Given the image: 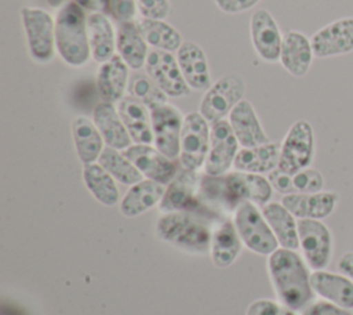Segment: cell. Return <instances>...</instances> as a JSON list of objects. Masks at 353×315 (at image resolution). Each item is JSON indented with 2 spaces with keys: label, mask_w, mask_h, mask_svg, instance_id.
Segmentation results:
<instances>
[{
  "label": "cell",
  "mask_w": 353,
  "mask_h": 315,
  "mask_svg": "<svg viewBox=\"0 0 353 315\" xmlns=\"http://www.w3.org/2000/svg\"><path fill=\"white\" fill-rule=\"evenodd\" d=\"M273 187L261 174L233 171L223 175L201 177L200 196L225 209H237L243 202L265 206L272 198Z\"/></svg>",
  "instance_id": "obj_1"
},
{
  "label": "cell",
  "mask_w": 353,
  "mask_h": 315,
  "mask_svg": "<svg viewBox=\"0 0 353 315\" xmlns=\"http://www.w3.org/2000/svg\"><path fill=\"white\" fill-rule=\"evenodd\" d=\"M279 300L292 311H303L313 300L310 275L301 256L291 249H277L268 261Z\"/></svg>",
  "instance_id": "obj_2"
},
{
  "label": "cell",
  "mask_w": 353,
  "mask_h": 315,
  "mask_svg": "<svg viewBox=\"0 0 353 315\" xmlns=\"http://www.w3.org/2000/svg\"><path fill=\"white\" fill-rule=\"evenodd\" d=\"M55 46L62 61L73 68L84 66L91 58L85 11L72 0L57 14Z\"/></svg>",
  "instance_id": "obj_3"
},
{
  "label": "cell",
  "mask_w": 353,
  "mask_h": 315,
  "mask_svg": "<svg viewBox=\"0 0 353 315\" xmlns=\"http://www.w3.org/2000/svg\"><path fill=\"white\" fill-rule=\"evenodd\" d=\"M156 235L175 247L204 254L210 250L212 229L208 218L196 211L164 213L156 224Z\"/></svg>",
  "instance_id": "obj_4"
},
{
  "label": "cell",
  "mask_w": 353,
  "mask_h": 315,
  "mask_svg": "<svg viewBox=\"0 0 353 315\" xmlns=\"http://www.w3.org/2000/svg\"><path fill=\"white\" fill-rule=\"evenodd\" d=\"M21 18L32 59L43 65L51 62L57 48L55 21L51 14L43 8L23 7Z\"/></svg>",
  "instance_id": "obj_5"
},
{
  "label": "cell",
  "mask_w": 353,
  "mask_h": 315,
  "mask_svg": "<svg viewBox=\"0 0 353 315\" xmlns=\"http://www.w3.org/2000/svg\"><path fill=\"white\" fill-rule=\"evenodd\" d=\"M234 227L243 243L258 254H272L279 242L255 203L243 202L234 211Z\"/></svg>",
  "instance_id": "obj_6"
},
{
  "label": "cell",
  "mask_w": 353,
  "mask_h": 315,
  "mask_svg": "<svg viewBox=\"0 0 353 315\" xmlns=\"http://www.w3.org/2000/svg\"><path fill=\"white\" fill-rule=\"evenodd\" d=\"M245 83L237 73H228L218 79L203 95L200 113L208 123H216L229 116L232 109L244 99Z\"/></svg>",
  "instance_id": "obj_7"
},
{
  "label": "cell",
  "mask_w": 353,
  "mask_h": 315,
  "mask_svg": "<svg viewBox=\"0 0 353 315\" xmlns=\"http://www.w3.org/2000/svg\"><path fill=\"white\" fill-rule=\"evenodd\" d=\"M211 128L200 112H190L183 119L181 133L179 163L182 167L197 171L204 167L210 149Z\"/></svg>",
  "instance_id": "obj_8"
},
{
  "label": "cell",
  "mask_w": 353,
  "mask_h": 315,
  "mask_svg": "<svg viewBox=\"0 0 353 315\" xmlns=\"http://www.w3.org/2000/svg\"><path fill=\"white\" fill-rule=\"evenodd\" d=\"M314 155V135L309 122H295L283 144L280 151V160L277 169L285 174H295L306 167L313 160Z\"/></svg>",
  "instance_id": "obj_9"
},
{
  "label": "cell",
  "mask_w": 353,
  "mask_h": 315,
  "mask_svg": "<svg viewBox=\"0 0 353 315\" xmlns=\"http://www.w3.org/2000/svg\"><path fill=\"white\" fill-rule=\"evenodd\" d=\"M154 146L170 159L179 158L181 133L185 116L181 111L165 102L150 109Z\"/></svg>",
  "instance_id": "obj_10"
},
{
  "label": "cell",
  "mask_w": 353,
  "mask_h": 315,
  "mask_svg": "<svg viewBox=\"0 0 353 315\" xmlns=\"http://www.w3.org/2000/svg\"><path fill=\"white\" fill-rule=\"evenodd\" d=\"M145 69L168 97L179 98L190 93V87L188 86L178 59L172 52L153 48L149 51Z\"/></svg>",
  "instance_id": "obj_11"
},
{
  "label": "cell",
  "mask_w": 353,
  "mask_h": 315,
  "mask_svg": "<svg viewBox=\"0 0 353 315\" xmlns=\"http://www.w3.org/2000/svg\"><path fill=\"white\" fill-rule=\"evenodd\" d=\"M239 141L232 130L229 120H219L211 126L210 149L204 163V171L208 175H223L234 163L239 149Z\"/></svg>",
  "instance_id": "obj_12"
},
{
  "label": "cell",
  "mask_w": 353,
  "mask_h": 315,
  "mask_svg": "<svg viewBox=\"0 0 353 315\" xmlns=\"http://www.w3.org/2000/svg\"><path fill=\"white\" fill-rule=\"evenodd\" d=\"M200 181L197 171L179 169L172 181L167 185L159 203L163 213L196 211L200 206Z\"/></svg>",
  "instance_id": "obj_13"
},
{
  "label": "cell",
  "mask_w": 353,
  "mask_h": 315,
  "mask_svg": "<svg viewBox=\"0 0 353 315\" xmlns=\"http://www.w3.org/2000/svg\"><path fill=\"white\" fill-rule=\"evenodd\" d=\"M148 180L168 185L178 173V164L150 144H132L123 152Z\"/></svg>",
  "instance_id": "obj_14"
},
{
  "label": "cell",
  "mask_w": 353,
  "mask_h": 315,
  "mask_svg": "<svg viewBox=\"0 0 353 315\" xmlns=\"http://www.w3.org/2000/svg\"><path fill=\"white\" fill-rule=\"evenodd\" d=\"M314 57L330 58L353 51V17L339 18L320 28L310 37Z\"/></svg>",
  "instance_id": "obj_15"
},
{
  "label": "cell",
  "mask_w": 353,
  "mask_h": 315,
  "mask_svg": "<svg viewBox=\"0 0 353 315\" xmlns=\"http://www.w3.org/2000/svg\"><path fill=\"white\" fill-rule=\"evenodd\" d=\"M299 246L307 264L317 271L327 267L331 257V233L328 228L313 218H301L298 221Z\"/></svg>",
  "instance_id": "obj_16"
},
{
  "label": "cell",
  "mask_w": 353,
  "mask_h": 315,
  "mask_svg": "<svg viewBox=\"0 0 353 315\" xmlns=\"http://www.w3.org/2000/svg\"><path fill=\"white\" fill-rule=\"evenodd\" d=\"M251 43L256 54L266 62L280 61L283 36L281 30L268 10H256L250 21Z\"/></svg>",
  "instance_id": "obj_17"
},
{
  "label": "cell",
  "mask_w": 353,
  "mask_h": 315,
  "mask_svg": "<svg viewBox=\"0 0 353 315\" xmlns=\"http://www.w3.org/2000/svg\"><path fill=\"white\" fill-rule=\"evenodd\" d=\"M181 72L193 90H208L211 87V72L204 50L194 41H183L176 51Z\"/></svg>",
  "instance_id": "obj_18"
},
{
  "label": "cell",
  "mask_w": 353,
  "mask_h": 315,
  "mask_svg": "<svg viewBox=\"0 0 353 315\" xmlns=\"http://www.w3.org/2000/svg\"><path fill=\"white\" fill-rule=\"evenodd\" d=\"M232 130L243 148H252L270 142L266 135L252 104L241 99L229 113Z\"/></svg>",
  "instance_id": "obj_19"
},
{
  "label": "cell",
  "mask_w": 353,
  "mask_h": 315,
  "mask_svg": "<svg viewBox=\"0 0 353 315\" xmlns=\"http://www.w3.org/2000/svg\"><path fill=\"white\" fill-rule=\"evenodd\" d=\"M314 52L307 36L298 30H290L283 36L280 62L281 66L295 77L305 76L312 65Z\"/></svg>",
  "instance_id": "obj_20"
},
{
  "label": "cell",
  "mask_w": 353,
  "mask_h": 315,
  "mask_svg": "<svg viewBox=\"0 0 353 315\" xmlns=\"http://www.w3.org/2000/svg\"><path fill=\"white\" fill-rule=\"evenodd\" d=\"M128 82L130 68L119 54L101 64L97 70V88L105 102H119L124 97Z\"/></svg>",
  "instance_id": "obj_21"
},
{
  "label": "cell",
  "mask_w": 353,
  "mask_h": 315,
  "mask_svg": "<svg viewBox=\"0 0 353 315\" xmlns=\"http://www.w3.org/2000/svg\"><path fill=\"white\" fill-rule=\"evenodd\" d=\"M92 120L98 127L106 146L120 151L132 145V138L114 104L105 101L99 102L92 111Z\"/></svg>",
  "instance_id": "obj_22"
},
{
  "label": "cell",
  "mask_w": 353,
  "mask_h": 315,
  "mask_svg": "<svg viewBox=\"0 0 353 315\" xmlns=\"http://www.w3.org/2000/svg\"><path fill=\"white\" fill-rule=\"evenodd\" d=\"M338 202V195L334 192H313V193H287L281 203L295 217L320 220L330 216Z\"/></svg>",
  "instance_id": "obj_23"
},
{
  "label": "cell",
  "mask_w": 353,
  "mask_h": 315,
  "mask_svg": "<svg viewBox=\"0 0 353 315\" xmlns=\"http://www.w3.org/2000/svg\"><path fill=\"white\" fill-rule=\"evenodd\" d=\"M117 111L135 144H152L153 128L150 109L131 95H124L117 102Z\"/></svg>",
  "instance_id": "obj_24"
},
{
  "label": "cell",
  "mask_w": 353,
  "mask_h": 315,
  "mask_svg": "<svg viewBox=\"0 0 353 315\" xmlns=\"http://www.w3.org/2000/svg\"><path fill=\"white\" fill-rule=\"evenodd\" d=\"M138 23L123 22L116 30V51L130 69L139 70L145 66L149 50Z\"/></svg>",
  "instance_id": "obj_25"
},
{
  "label": "cell",
  "mask_w": 353,
  "mask_h": 315,
  "mask_svg": "<svg viewBox=\"0 0 353 315\" xmlns=\"http://www.w3.org/2000/svg\"><path fill=\"white\" fill-rule=\"evenodd\" d=\"M87 25L92 59L98 64L109 61L116 55V30L112 22L106 14L94 12L87 17Z\"/></svg>",
  "instance_id": "obj_26"
},
{
  "label": "cell",
  "mask_w": 353,
  "mask_h": 315,
  "mask_svg": "<svg viewBox=\"0 0 353 315\" xmlns=\"http://www.w3.org/2000/svg\"><path fill=\"white\" fill-rule=\"evenodd\" d=\"M281 145L277 142H268L252 148H241L237 152L233 167L237 171L263 174L277 169L280 160Z\"/></svg>",
  "instance_id": "obj_27"
},
{
  "label": "cell",
  "mask_w": 353,
  "mask_h": 315,
  "mask_svg": "<svg viewBox=\"0 0 353 315\" xmlns=\"http://www.w3.org/2000/svg\"><path fill=\"white\" fill-rule=\"evenodd\" d=\"M72 135L79 159L84 164L95 163L105 148V141L94 120L87 116H76L72 122Z\"/></svg>",
  "instance_id": "obj_28"
},
{
  "label": "cell",
  "mask_w": 353,
  "mask_h": 315,
  "mask_svg": "<svg viewBox=\"0 0 353 315\" xmlns=\"http://www.w3.org/2000/svg\"><path fill=\"white\" fill-rule=\"evenodd\" d=\"M164 185L153 180H142L127 191L120 203V211L125 217H137L157 203L164 195Z\"/></svg>",
  "instance_id": "obj_29"
},
{
  "label": "cell",
  "mask_w": 353,
  "mask_h": 315,
  "mask_svg": "<svg viewBox=\"0 0 353 315\" xmlns=\"http://www.w3.org/2000/svg\"><path fill=\"white\" fill-rule=\"evenodd\" d=\"M262 214L272 228L277 242L284 249L295 250L299 246L298 222H295L294 214L284 207L283 203L269 202L262 207Z\"/></svg>",
  "instance_id": "obj_30"
},
{
  "label": "cell",
  "mask_w": 353,
  "mask_h": 315,
  "mask_svg": "<svg viewBox=\"0 0 353 315\" xmlns=\"http://www.w3.org/2000/svg\"><path fill=\"white\" fill-rule=\"evenodd\" d=\"M313 290L325 300L343 308H353V282L347 278L325 271H316L310 275Z\"/></svg>",
  "instance_id": "obj_31"
},
{
  "label": "cell",
  "mask_w": 353,
  "mask_h": 315,
  "mask_svg": "<svg viewBox=\"0 0 353 315\" xmlns=\"http://www.w3.org/2000/svg\"><path fill=\"white\" fill-rule=\"evenodd\" d=\"M241 249V238L232 221H223L211 238V258L219 268H226L234 262Z\"/></svg>",
  "instance_id": "obj_32"
},
{
  "label": "cell",
  "mask_w": 353,
  "mask_h": 315,
  "mask_svg": "<svg viewBox=\"0 0 353 315\" xmlns=\"http://www.w3.org/2000/svg\"><path fill=\"white\" fill-rule=\"evenodd\" d=\"M83 181L92 196L102 204L114 206L119 202L120 193L116 180L99 163L84 164Z\"/></svg>",
  "instance_id": "obj_33"
},
{
  "label": "cell",
  "mask_w": 353,
  "mask_h": 315,
  "mask_svg": "<svg viewBox=\"0 0 353 315\" xmlns=\"http://www.w3.org/2000/svg\"><path fill=\"white\" fill-rule=\"evenodd\" d=\"M138 28L149 46L156 50L164 51H178L183 40L181 33L164 19L143 18L138 22Z\"/></svg>",
  "instance_id": "obj_34"
},
{
  "label": "cell",
  "mask_w": 353,
  "mask_h": 315,
  "mask_svg": "<svg viewBox=\"0 0 353 315\" xmlns=\"http://www.w3.org/2000/svg\"><path fill=\"white\" fill-rule=\"evenodd\" d=\"M98 163L119 182L124 185H134L143 180L142 173L134 166V163L119 149L105 146Z\"/></svg>",
  "instance_id": "obj_35"
},
{
  "label": "cell",
  "mask_w": 353,
  "mask_h": 315,
  "mask_svg": "<svg viewBox=\"0 0 353 315\" xmlns=\"http://www.w3.org/2000/svg\"><path fill=\"white\" fill-rule=\"evenodd\" d=\"M128 95L134 97L135 99L145 104L149 109L165 104L167 102V94L154 83V80L146 73H135L130 76L128 87H127Z\"/></svg>",
  "instance_id": "obj_36"
},
{
  "label": "cell",
  "mask_w": 353,
  "mask_h": 315,
  "mask_svg": "<svg viewBox=\"0 0 353 315\" xmlns=\"http://www.w3.org/2000/svg\"><path fill=\"white\" fill-rule=\"evenodd\" d=\"M294 193H313L320 192L324 185L321 173L316 169H303L291 175Z\"/></svg>",
  "instance_id": "obj_37"
},
{
  "label": "cell",
  "mask_w": 353,
  "mask_h": 315,
  "mask_svg": "<svg viewBox=\"0 0 353 315\" xmlns=\"http://www.w3.org/2000/svg\"><path fill=\"white\" fill-rule=\"evenodd\" d=\"M245 315H295L294 311L284 304H279L273 300L268 298H259L252 301Z\"/></svg>",
  "instance_id": "obj_38"
},
{
  "label": "cell",
  "mask_w": 353,
  "mask_h": 315,
  "mask_svg": "<svg viewBox=\"0 0 353 315\" xmlns=\"http://www.w3.org/2000/svg\"><path fill=\"white\" fill-rule=\"evenodd\" d=\"M135 3L143 18L165 19L171 11L168 0H135Z\"/></svg>",
  "instance_id": "obj_39"
},
{
  "label": "cell",
  "mask_w": 353,
  "mask_h": 315,
  "mask_svg": "<svg viewBox=\"0 0 353 315\" xmlns=\"http://www.w3.org/2000/svg\"><path fill=\"white\" fill-rule=\"evenodd\" d=\"M135 0H109L108 14L117 22H131L137 15Z\"/></svg>",
  "instance_id": "obj_40"
},
{
  "label": "cell",
  "mask_w": 353,
  "mask_h": 315,
  "mask_svg": "<svg viewBox=\"0 0 353 315\" xmlns=\"http://www.w3.org/2000/svg\"><path fill=\"white\" fill-rule=\"evenodd\" d=\"M302 315H353V311L331 301H317L307 305L302 311Z\"/></svg>",
  "instance_id": "obj_41"
},
{
  "label": "cell",
  "mask_w": 353,
  "mask_h": 315,
  "mask_svg": "<svg viewBox=\"0 0 353 315\" xmlns=\"http://www.w3.org/2000/svg\"><path fill=\"white\" fill-rule=\"evenodd\" d=\"M261 0H214L216 7L226 14H237L256 6Z\"/></svg>",
  "instance_id": "obj_42"
},
{
  "label": "cell",
  "mask_w": 353,
  "mask_h": 315,
  "mask_svg": "<svg viewBox=\"0 0 353 315\" xmlns=\"http://www.w3.org/2000/svg\"><path fill=\"white\" fill-rule=\"evenodd\" d=\"M268 180L270 181L272 187H273L276 191H279V192H281V193H284V195H287V193H294L292 182H291V174H285V173L280 171L279 169H276V170H273V171L269 173Z\"/></svg>",
  "instance_id": "obj_43"
},
{
  "label": "cell",
  "mask_w": 353,
  "mask_h": 315,
  "mask_svg": "<svg viewBox=\"0 0 353 315\" xmlns=\"http://www.w3.org/2000/svg\"><path fill=\"white\" fill-rule=\"evenodd\" d=\"M77 6H80L84 11H90L91 14L94 12H102L108 14V4L109 0H72Z\"/></svg>",
  "instance_id": "obj_44"
},
{
  "label": "cell",
  "mask_w": 353,
  "mask_h": 315,
  "mask_svg": "<svg viewBox=\"0 0 353 315\" xmlns=\"http://www.w3.org/2000/svg\"><path fill=\"white\" fill-rule=\"evenodd\" d=\"M338 268L341 272L353 279V253L343 254L338 262Z\"/></svg>",
  "instance_id": "obj_45"
},
{
  "label": "cell",
  "mask_w": 353,
  "mask_h": 315,
  "mask_svg": "<svg viewBox=\"0 0 353 315\" xmlns=\"http://www.w3.org/2000/svg\"><path fill=\"white\" fill-rule=\"evenodd\" d=\"M47 3H48L51 7H54V8H57V7L61 8L63 4L68 3V0H47Z\"/></svg>",
  "instance_id": "obj_46"
}]
</instances>
